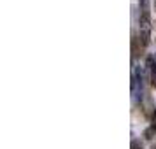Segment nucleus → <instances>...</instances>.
I'll return each mask as SVG.
<instances>
[{
	"mask_svg": "<svg viewBox=\"0 0 156 149\" xmlns=\"http://www.w3.org/2000/svg\"><path fill=\"white\" fill-rule=\"evenodd\" d=\"M139 37L144 48L151 42V4L149 0H139Z\"/></svg>",
	"mask_w": 156,
	"mask_h": 149,
	"instance_id": "obj_1",
	"label": "nucleus"
},
{
	"mask_svg": "<svg viewBox=\"0 0 156 149\" xmlns=\"http://www.w3.org/2000/svg\"><path fill=\"white\" fill-rule=\"evenodd\" d=\"M146 72L151 79V84L156 88V56H153V55L146 58Z\"/></svg>",
	"mask_w": 156,
	"mask_h": 149,
	"instance_id": "obj_2",
	"label": "nucleus"
},
{
	"mask_svg": "<svg viewBox=\"0 0 156 149\" xmlns=\"http://www.w3.org/2000/svg\"><path fill=\"white\" fill-rule=\"evenodd\" d=\"M140 46L144 48V44L140 42V37L133 35V39H132V53H133V58L139 56V53H140Z\"/></svg>",
	"mask_w": 156,
	"mask_h": 149,
	"instance_id": "obj_3",
	"label": "nucleus"
},
{
	"mask_svg": "<svg viewBox=\"0 0 156 149\" xmlns=\"http://www.w3.org/2000/svg\"><path fill=\"white\" fill-rule=\"evenodd\" d=\"M154 133H156V125L151 123V125L144 130V133H142V135H144V139H146V140H151V139L154 137Z\"/></svg>",
	"mask_w": 156,
	"mask_h": 149,
	"instance_id": "obj_4",
	"label": "nucleus"
},
{
	"mask_svg": "<svg viewBox=\"0 0 156 149\" xmlns=\"http://www.w3.org/2000/svg\"><path fill=\"white\" fill-rule=\"evenodd\" d=\"M130 149H144L142 142L139 139H132V144H130Z\"/></svg>",
	"mask_w": 156,
	"mask_h": 149,
	"instance_id": "obj_5",
	"label": "nucleus"
},
{
	"mask_svg": "<svg viewBox=\"0 0 156 149\" xmlns=\"http://www.w3.org/2000/svg\"><path fill=\"white\" fill-rule=\"evenodd\" d=\"M154 11H156V0H154Z\"/></svg>",
	"mask_w": 156,
	"mask_h": 149,
	"instance_id": "obj_6",
	"label": "nucleus"
},
{
	"mask_svg": "<svg viewBox=\"0 0 156 149\" xmlns=\"http://www.w3.org/2000/svg\"><path fill=\"white\" fill-rule=\"evenodd\" d=\"M153 149H156V146H153Z\"/></svg>",
	"mask_w": 156,
	"mask_h": 149,
	"instance_id": "obj_7",
	"label": "nucleus"
}]
</instances>
